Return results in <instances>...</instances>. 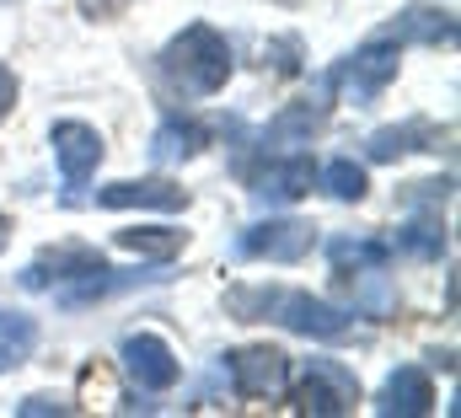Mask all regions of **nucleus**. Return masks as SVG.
I'll return each instance as SVG.
<instances>
[{
    "instance_id": "7",
    "label": "nucleus",
    "mask_w": 461,
    "mask_h": 418,
    "mask_svg": "<svg viewBox=\"0 0 461 418\" xmlns=\"http://www.w3.org/2000/svg\"><path fill=\"white\" fill-rule=\"evenodd\" d=\"M54 161H59V172H65V188H81L92 172H97V161H103V134L92 129V123H76V118H65V123H54Z\"/></svg>"
},
{
    "instance_id": "6",
    "label": "nucleus",
    "mask_w": 461,
    "mask_h": 418,
    "mask_svg": "<svg viewBox=\"0 0 461 418\" xmlns=\"http://www.w3.org/2000/svg\"><path fill=\"white\" fill-rule=\"evenodd\" d=\"M312 241H317V231L306 220H268V225L241 231L236 252L241 258H268V263H301L312 252Z\"/></svg>"
},
{
    "instance_id": "2",
    "label": "nucleus",
    "mask_w": 461,
    "mask_h": 418,
    "mask_svg": "<svg viewBox=\"0 0 461 418\" xmlns=\"http://www.w3.org/2000/svg\"><path fill=\"white\" fill-rule=\"evenodd\" d=\"M161 70L183 97H215L230 81V43L210 22H194L161 49Z\"/></svg>"
},
{
    "instance_id": "15",
    "label": "nucleus",
    "mask_w": 461,
    "mask_h": 418,
    "mask_svg": "<svg viewBox=\"0 0 461 418\" xmlns=\"http://www.w3.org/2000/svg\"><path fill=\"white\" fill-rule=\"evenodd\" d=\"M199 145H204V129H199V123L167 118V123L156 129V140H150V156H156V161H183V156H199Z\"/></svg>"
},
{
    "instance_id": "16",
    "label": "nucleus",
    "mask_w": 461,
    "mask_h": 418,
    "mask_svg": "<svg viewBox=\"0 0 461 418\" xmlns=\"http://www.w3.org/2000/svg\"><path fill=\"white\" fill-rule=\"evenodd\" d=\"M419 140H435V129H429L424 118H413V123H402V129H375V134H370V161H397L402 150H424Z\"/></svg>"
},
{
    "instance_id": "10",
    "label": "nucleus",
    "mask_w": 461,
    "mask_h": 418,
    "mask_svg": "<svg viewBox=\"0 0 461 418\" xmlns=\"http://www.w3.org/2000/svg\"><path fill=\"white\" fill-rule=\"evenodd\" d=\"M429 408H435V386H429V376L413 370V365L392 370L386 386H381V403H375V413H386V418H424Z\"/></svg>"
},
{
    "instance_id": "21",
    "label": "nucleus",
    "mask_w": 461,
    "mask_h": 418,
    "mask_svg": "<svg viewBox=\"0 0 461 418\" xmlns=\"http://www.w3.org/2000/svg\"><path fill=\"white\" fill-rule=\"evenodd\" d=\"M43 413H65V403H59V397H49V392H38V397H27V403H22V418H43Z\"/></svg>"
},
{
    "instance_id": "1",
    "label": "nucleus",
    "mask_w": 461,
    "mask_h": 418,
    "mask_svg": "<svg viewBox=\"0 0 461 418\" xmlns=\"http://www.w3.org/2000/svg\"><path fill=\"white\" fill-rule=\"evenodd\" d=\"M241 322H279L301 338H322V343H339L348 332V312L306 295V290H274V285H252V290H230L226 301Z\"/></svg>"
},
{
    "instance_id": "9",
    "label": "nucleus",
    "mask_w": 461,
    "mask_h": 418,
    "mask_svg": "<svg viewBox=\"0 0 461 418\" xmlns=\"http://www.w3.org/2000/svg\"><path fill=\"white\" fill-rule=\"evenodd\" d=\"M97 268H103V258H97L92 247H81V241H65V247H49L38 263H27V268H22V285H27V290L76 285V279H86V274H97Z\"/></svg>"
},
{
    "instance_id": "5",
    "label": "nucleus",
    "mask_w": 461,
    "mask_h": 418,
    "mask_svg": "<svg viewBox=\"0 0 461 418\" xmlns=\"http://www.w3.org/2000/svg\"><path fill=\"white\" fill-rule=\"evenodd\" d=\"M226 370H230V392L236 397H279L285 381H290V359L268 343H252V349H236L226 354Z\"/></svg>"
},
{
    "instance_id": "4",
    "label": "nucleus",
    "mask_w": 461,
    "mask_h": 418,
    "mask_svg": "<svg viewBox=\"0 0 461 418\" xmlns=\"http://www.w3.org/2000/svg\"><path fill=\"white\" fill-rule=\"evenodd\" d=\"M354 403H359L354 370H344L339 359H306L301 365V381H295V408L301 413L333 418V413H348Z\"/></svg>"
},
{
    "instance_id": "14",
    "label": "nucleus",
    "mask_w": 461,
    "mask_h": 418,
    "mask_svg": "<svg viewBox=\"0 0 461 418\" xmlns=\"http://www.w3.org/2000/svg\"><path fill=\"white\" fill-rule=\"evenodd\" d=\"M32 349H38V322L27 312H0V376L27 365Z\"/></svg>"
},
{
    "instance_id": "23",
    "label": "nucleus",
    "mask_w": 461,
    "mask_h": 418,
    "mask_svg": "<svg viewBox=\"0 0 461 418\" xmlns=\"http://www.w3.org/2000/svg\"><path fill=\"white\" fill-rule=\"evenodd\" d=\"M123 5H129V0H81V11H86V16H118Z\"/></svg>"
},
{
    "instance_id": "11",
    "label": "nucleus",
    "mask_w": 461,
    "mask_h": 418,
    "mask_svg": "<svg viewBox=\"0 0 461 418\" xmlns=\"http://www.w3.org/2000/svg\"><path fill=\"white\" fill-rule=\"evenodd\" d=\"M312 183H317V167L306 161V156H285V161H268L263 167V177H258V199L263 204H295V199H306L312 194Z\"/></svg>"
},
{
    "instance_id": "22",
    "label": "nucleus",
    "mask_w": 461,
    "mask_h": 418,
    "mask_svg": "<svg viewBox=\"0 0 461 418\" xmlns=\"http://www.w3.org/2000/svg\"><path fill=\"white\" fill-rule=\"evenodd\" d=\"M11 107H16V76H11V70L0 65V123L11 118Z\"/></svg>"
},
{
    "instance_id": "24",
    "label": "nucleus",
    "mask_w": 461,
    "mask_h": 418,
    "mask_svg": "<svg viewBox=\"0 0 461 418\" xmlns=\"http://www.w3.org/2000/svg\"><path fill=\"white\" fill-rule=\"evenodd\" d=\"M5 247H11V220L0 214V252H5Z\"/></svg>"
},
{
    "instance_id": "3",
    "label": "nucleus",
    "mask_w": 461,
    "mask_h": 418,
    "mask_svg": "<svg viewBox=\"0 0 461 418\" xmlns=\"http://www.w3.org/2000/svg\"><path fill=\"white\" fill-rule=\"evenodd\" d=\"M397 59H402V43H397V38H370L365 49L348 54L328 81H333L354 107H365V103H375V97L397 81Z\"/></svg>"
},
{
    "instance_id": "18",
    "label": "nucleus",
    "mask_w": 461,
    "mask_h": 418,
    "mask_svg": "<svg viewBox=\"0 0 461 418\" xmlns=\"http://www.w3.org/2000/svg\"><path fill=\"white\" fill-rule=\"evenodd\" d=\"M386 252H392V247H386V241H370V236H333V241H328V258H333L339 268H348V263H354V268H375V263H386Z\"/></svg>"
},
{
    "instance_id": "13",
    "label": "nucleus",
    "mask_w": 461,
    "mask_h": 418,
    "mask_svg": "<svg viewBox=\"0 0 461 418\" xmlns=\"http://www.w3.org/2000/svg\"><path fill=\"white\" fill-rule=\"evenodd\" d=\"M386 38H397V43H451L456 38V22H451V11H424V5H413V11H402L397 22H392V32Z\"/></svg>"
},
{
    "instance_id": "8",
    "label": "nucleus",
    "mask_w": 461,
    "mask_h": 418,
    "mask_svg": "<svg viewBox=\"0 0 461 418\" xmlns=\"http://www.w3.org/2000/svg\"><path fill=\"white\" fill-rule=\"evenodd\" d=\"M123 370H129L145 392L177 386V354H172L167 338H156V332H129V338H123Z\"/></svg>"
},
{
    "instance_id": "12",
    "label": "nucleus",
    "mask_w": 461,
    "mask_h": 418,
    "mask_svg": "<svg viewBox=\"0 0 461 418\" xmlns=\"http://www.w3.org/2000/svg\"><path fill=\"white\" fill-rule=\"evenodd\" d=\"M103 209H188V188L177 183H161V177H145V183H108L97 194Z\"/></svg>"
},
{
    "instance_id": "20",
    "label": "nucleus",
    "mask_w": 461,
    "mask_h": 418,
    "mask_svg": "<svg viewBox=\"0 0 461 418\" xmlns=\"http://www.w3.org/2000/svg\"><path fill=\"white\" fill-rule=\"evenodd\" d=\"M440 247H446V231H440V220H429V214H419V220H408V225L397 231V252L435 258Z\"/></svg>"
},
{
    "instance_id": "17",
    "label": "nucleus",
    "mask_w": 461,
    "mask_h": 418,
    "mask_svg": "<svg viewBox=\"0 0 461 418\" xmlns=\"http://www.w3.org/2000/svg\"><path fill=\"white\" fill-rule=\"evenodd\" d=\"M118 241L140 258H177L188 247L183 231H167V225H134V231H118Z\"/></svg>"
},
{
    "instance_id": "19",
    "label": "nucleus",
    "mask_w": 461,
    "mask_h": 418,
    "mask_svg": "<svg viewBox=\"0 0 461 418\" xmlns=\"http://www.w3.org/2000/svg\"><path fill=\"white\" fill-rule=\"evenodd\" d=\"M322 188H328L333 199H344V204H359L370 183H365V167H359V161L339 156V161H328V167H322Z\"/></svg>"
}]
</instances>
